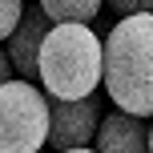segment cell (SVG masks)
I'll return each instance as SVG.
<instances>
[{
	"label": "cell",
	"mask_w": 153,
	"mask_h": 153,
	"mask_svg": "<svg viewBox=\"0 0 153 153\" xmlns=\"http://www.w3.org/2000/svg\"><path fill=\"white\" fill-rule=\"evenodd\" d=\"M101 85L129 117L153 113V16H121L101 36Z\"/></svg>",
	"instance_id": "cell-1"
},
{
	"label": "cell",
	"mask_w": 153,
	"mask_h": 153,
	"mask_svg": "<svg viewBox=\"0 0 153 153\" xmlns=\"http://www.w3.org/2000/svg\"><path fill=\"white\" fill-rule=\"evenodd\" d=\"M36 85L45 97L76 101L101 85V32L93 24H48L36 53Z\"/></svg>",
	"instance_id": "cell-2"
},
{
	"label": "cell",
	"mask_w": 153,
	"mask_h": 153,
	"mask_svg": "<svg viewBox=\"0 0 153 153\" xmlns=\"http://www.w3.org/2000/svg\"><path fill=\"white\" fill-rule=\"evenodd\" d=\"M48 141V97L36 81L0 85V153H40Z\"/></svg>",
	"instance_id": "cell-3"
},
{
	"label": "cell",
	"mask_w": 153,
	"mask_h": 153,
	"mask_svg": "<svg viewBox=\"0 0 153 153\" xmlns=\"http://www.w3.org/2000/svg\"><path fill=\"white\" fill-rule=\"evenodd\" d=\"M101 121V101L97 93L89 97H76V101H56L48 97V141L56 153L61 149H85L93 141V129Z\"/></svg>",
	"instance_id": "cell-4"
},
{
	"label": "cell",
	"mask_w": 153,
	"mask_h": 153,
	"mask_svg": "<svg viewBox=\"0 0 153 153\" xmlns=\"http://www.w3.org/2000/svg\"><path fill=\"white\" fill-rule=\"evenodd\" d=\"M48 16L40 12L36 0H24L20 8V20L12 24V32L4 36V56L8 65H12V76H20V81H36V53H40V40H45L48 32Z\"/></svg>",
	"instance_id": "cell-5"
},
{
	"label": "cell",
	"mask_w": 153,
	"mask_h": 153,
	"mask_svg": "<svg viewBox=\"0 0 153 153\" xmlns=\"http://www.w3.org/2000/svg\"><path fill=\"white\" fill-rule=\"evenodd\" d=\"M93 153H149V125L145 117H129V113H109L97 121L89 141Z\"/></svg>",
	"instance_id": "cell-6"
},
{
	"label": "cell",
	"mask_w": 153,
	"mask_h": 153,
	"mask_svg": "<svg viewBox=\"0 0 153 153\" xmlns=\"http://www.w3.org/2000/svg\"><path fill=\"white\" fill-rule=\"evenodd\" d=\"M36 4L53 24H89L105 0H36Z\"/></svg>",
	"instance_id": "cell-7"
},
{
	"label": "cell",
	"mask_w": 153,
	"mask_h": 153,
	"mask_svg": "<svg viewBox=\"0 0 153 153\" xmlns=\"http://www.w3.org/2000/svg\"><path fill=\"white\" fill-rule=\"evenodd\" d=\"M20 8H24V0H0V40L12 32V24L20 20Z\"/></svg>",
	"instance_id": "cell-8"
},
{
	"label": "cell",
	"mask_w": 153,
	"mask_h": 153,
	"mask_svg": "<svg viewBox=\"0 0 153 153\" xmlns=\"http://www.w3.org/2000/svg\"><path fill=\"white\" fill-rule=\"evenodd\" d=\"M109 8H113L117 16H133V12H149L153 0H105Z\"/></svg>",
	"instance_id": "cell-9"
},
{
	"label": "cell",
	"mask_w": 153,
	"mask_h": 153,
	"mask_svg": "<svg viewBox=\"0 0 153 153\" xmlns=\"http://www.w3.org/2000/svg\"><path fill=\"white\" fill-rule=\"evenodd\" d=\"M12 76V65H8V56H4V48H0V85Z\"/></svg>",
	"instance_id": "cell-10"
},
{
	"label": "cell",
	"mask_w": 153,
	"mask_h": 153,
	"mask_svg": "<svg viewBox=\"0 0 153 153\" xmlns=\"http://www.w3.org/2000/svg\"><path fill=\"white\" fill-rule=\"evenodd\" d=\"M61 153H93V149H89V145H85V149H61Z\"/></svg>",
	"instance_id": "cell-11"
}]
</instances>
